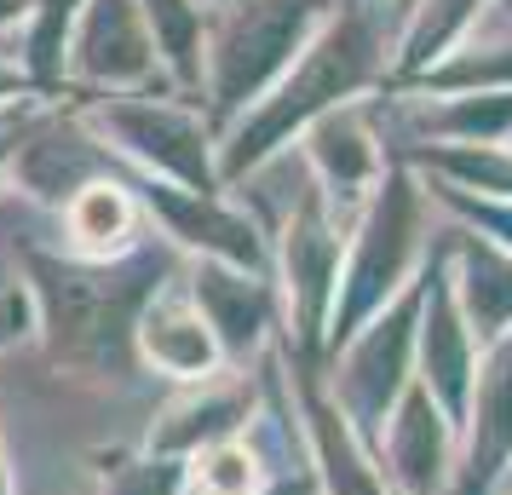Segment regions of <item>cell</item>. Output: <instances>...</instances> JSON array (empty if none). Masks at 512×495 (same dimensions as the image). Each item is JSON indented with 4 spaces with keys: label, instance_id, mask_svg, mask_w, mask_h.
<instances>
[{
    "label": "cell",
    "instance_id": "cell-1",
    "mask_svg": "<svg viewBox=\"0 0 512 495\" xmlns=\"http://www.w3.org/2000/svg\"><path fill=\"white\" fill-rule=\"evenodd\" d=\"M70 231H75V248H87V254H110L127 242L133 231V208H127V196L110 185H93L75 196L70 208Z\"/></svg>",
    "mask_w": 512,
    "mask_h": 495
},
{
    "label": "cell",
    "instance_id": "cell-2",
    "mask_svg": "<svg viewBox=\"0 0 512 495\" xmlns=\"http://www.w3.org/2000/svg\"><path fill=\"white\" fill-rule=\"evenodd\" d=\"M196 484H202V495H248L254 490V461H248V449H236V444L219 449L208 467H202Z\"/></svg>",
    "mask_w": 512,
    "mask_h": 495
},
{
    "label": "cell",
    "instance_id": "cell-3",
    "mask_svg": "<svg viewBox=\"0 0 512 495\" xmlns=\"http://www.w3.org/2000/svg\"><path fill=\"white\" fill-rule=\"evenodd\" d=\"M29 0H0V18H12V12H24Z\"/></svg>",
    "mask_w": 512,
    "mask_h": 495
},
{
    "label": "cell",
    "instance_id": "cell-4",
    "mask_svg": "<svg viewBox=\"0 0 512 495\" xmlns=\"http://www.w3.org/2000/svg\"><path fill=\"white\" fill-rule=\"evenodd\" d=\"M501 6H512V0H501Z\"/></svg>",
    "mask_w": 512,
    "mask_h": 495
}]
</instances>
